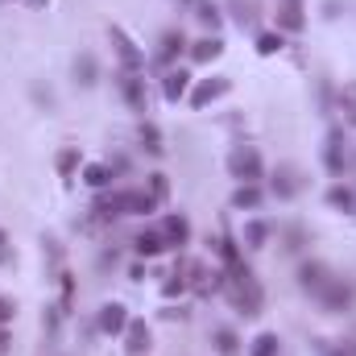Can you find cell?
<instances>
[{
    "mask_svg": "<svg viewBox=\"0 0 356 356\" xmlns=\"http://www.w3.org/2000/svg\"><path fill=\"white\" fill-rule=\"evenodd\" d=\"M75 166H79V145H63L58 158H54V170H58L63 178H71L75 175Z\"/></svg>",
    "mask_w": 356,
    "mask_h": 356,
    "instance_id": "obj_24",
    "label": "cell"
},
{
    "mask_svg": "<svg viewBox=\"0 0 356 356\" xmlns=\"http://www.w3.org/2000/svg\"><path fill=\"white\" fill-rule=\"evenodd\" d=\"M116 88H120V95L129 99V108L145 112V79H141V71L120 67V71H116Z\"/></svg>",
    "mask_w": 356,
    "mask_h": 356,
    "instance_id": "obj_3",
    "label": "cell"
},
{
    "mask_svg": "<svg viewBox=\"0 0 356 356\" xmlns=\"http://www.w3.org/2000/svg\"><path fill=\"white\" fill-rule=\"evenodd\" d=\"M228 8H232V21L241 29H253L257 33V25H261V4L257 0H228Z\"/></svg>",
    "mask_w": 356,
    "mask_h": 356,
    "instance_id": "obj_11",
    "label": "cell"
},
{
    "mask_svg": "<svg viewBox=\"0 0 356 356\" xmlns=\"http://www.w3.org/2000/svg\"><path fill=\"white\" fill-rule=\"evenodd\" d=\"M112 46H116V54H120V67H129V71H141V63H145V54L133 46V38L124 33V29H116L112 25Z\"/></svg>",
    "mask_w": 356,
    "mask_h": 356,
    "instance_id": "obj_9",
    "label": "cell"
},
{
    "mask_svg": "<svg viewBox=\"0 0 356 356\" xmlns=\"http://www.w3.org/2000/svg\"><path fill=\"white\" fill-rule=\"evenodd\" d=\"M216 253H220L224 269H241V266H245V261H241V245H236V241H228V236H220V241H216Z\"/></svg>",
    "mask_w": 356,
    "mask_h": 356,
    "instance_id": "obj_23",
    "label": "cell"
},
{
    "mask_svg": "<svg viewBox=\"0 0 356 356\" xmlns=\"http://www.w3.org/2000/svg\"><path fill=\"white\" fill-rule=\"evenodd\" d=\"M13 311H17V307H13L8 298H0V323H8V319H13Z\"/></svg>",
    "mask_w": 356,
    "mask_h": 356,
    "instance_id": "obj_35",
    "label": "cell"
},
{
    "mask_svg": "<svg viewBox=\"0 0 356 356\" xmlns=\"http://www.w3.org/2000/svg\"><path fill=\"white\" fill-rule=\"evenodd\" d=\"M166 195H170V178H166V175H149V199H154V203H162Z\"/></svg>",
    "mask_w": 356,
    "mask_h": 356,
    "instance_id": "obj_30",
    "label": "cell"
},
{
    "mask_svg": "<svg viewBox=\"0 0 356 356\" xmlns=\"http://www.w3.org/2000/svg\"><path fill=\"white\" fill-rule=\"evenodd\" d=\"M269 191H273L277 199H294V195L302 191V170L290 166V162H277V170L269 178Z\"/></svg>",
    "mask_w": 356,
    "mask_h": 356,
    "instance_id": "obj_2",
    "label": "cell"
},
{
    "mask_svg": "<svg viewBox=\"0 0 356 356\" xmlns=\"http://www.w3.org/2000/svg\"><path fill=\"white\" fill-rule=\"evenodd\" d=\"M158 232H162V241H166L170 249H182V245L191 241V224H186V216H166Z\"/></svg>",
    "mask_w": 356,
    "mask_h": 356,
    "instance_id": "obj_13",
    "label": "cell"
},
{
    "mask_svg": "<svg viewBox=\"0 0 356 356\" xmlns=\"http://www.w3.org/2000/svg\"><path fill=\"white\" fill-rule=\"evenodd\" d=\"M327 203H332L336 211H348V216H356V191H353V186H344V182H336V186L327 191Z\"/></svg>",
    "mask_w": 356,
    "mask_h": 356,
    "instance_id": "obj_18",
    "label": "cell"
},
{
    "mask_svg": "<svg viewBox=\"0 0 356 356\" xmlns=\"http://www.w3.org/2000/svg\"><path fill=\"white\" fill-rule=\"evenodd\" d=\"M83 182L95 186V191H104V186L112 182V166H108V162H91L88 170H83Z\"/></svg>",
    "mask_w": 356,
    "mask_h": 356,
    "instance_id": "obj_26",
    "label": "cell"
},
{
    "mask_svg": "<svg viewBox=\"0 0 356 356\" xmlns=\"http://www.w3.org/2000/svg\"><path fill=\"white\" fill-rule=\"evenodd\" d=\"M211 340H216V353H220V356H236V353H241V336H236L232 327H216V332H211Z\"/></svg>",
    "mask_w": 356,
    "mask_h": 356,
    "instance_id": "obj_22",
    "label": "cell"
},
{
    "mask_svg": "<svg viewBox=\"0 0 356 356\" xmlns=\"http://www.w3.org/2000/svg\"><path fill=\"white\" fill-rule=\"evenodd\" d=\"M224 54V42L220 38H199L195 46H191V58L195 63H211V58H220Z\"/></svg>",
    "mask_w": 356,
    "mask_h": 356,
    "instance_id": "obj_19",
    "label": "cell"
},
{
    "mask_svg": "<svg viewBox=\"0 0 356 356\" xmlns=\"http://www.w3.org/2000/svg\"><path fill=\"white\" fill-rule=\"evenodd\" d=\"M286 46L282 29H257V54H277Z\"/></svg>",
    "mask_w": 356,
    "mask_h": 356,
    "instance_id": "obj_27",
    "label": "cell"
},
{
    "mask_svg": "<svg viewBox=\"0 0 356 356\" xmlns=\"http://www.w3.org/2000/svg\"><path fill=\"white\" fill-rule=\"evenodd\" d=\"M182 50H186V38H182V29H166V33H162V42H158V63H166V67H170Z\"/></svg>",
    "mask_w": 356,
    "mask_h": 356,
    "instance_id": "obj_14",
    "label": "cell"
},
{
    "mask_svg": "<svg viewBox=\"0 0 356 356\" xmlns=\"http://www.w3.org/2000/svg\"><path fill=\"white\" fill-rule=\"evenodd\" d=\"M249 356H277V336H273V332H261V336L253 340Z\"/></svg>",
    "mask_w": 356,
    "mask_h": 356,
    "instance_id": "obj_29",
    "label": "cell"
},
{
    "mask_svg": "<svg viewBox=\"0 0 356 356\" xmlns=\"http://www.w3.org/2000/svg\"><path fill=\"white\" fill-rule=\"evenodd\" d=\"M75 83L79 88H95L99 83V63H95V54H75Z\"/></svg>",
    "mask_w": 356,
    "mask_h": 356,
    "instance_id": "obj_15",
    "label": "cell"
},
{
    "mask_svg": "<svg viewBox=\"0 0 356 356\" xmlns=\"http://www.w3.org/2000/svg\"><path fill=\"white\" fill-rule=\"evenodd\" d=\"M232 207H236V211H257V207H261V191H257V182H241L236 195H232Z\"/></svg>",
    "mask_w": 356,
    "mask_h": 356,
    "instance_id": "obj_17",
    "label": "cell"
},
{
    "mask_svg": "<svg viewBox=\"0 0 356 356\" xmlns=\"http://www.w3.org/2000/svg\"><path fill=\"white\" fill-rule=\"evenodd\" d=\"M302 25H307V17H302V0H277V29L298 33Z\"/></svg>",
    "mask_w": 356,
    "mask_h": 356,
    "instance_id": "obj_12",
    "label": "cell"
},
{
    "mask_svg": "<svg viewBox=\"0 0 356 356\" xmlns=\"http://www.w3.org/2000/svg\"><path fill=\"white\" fill-rule=\"evenodd\" d=\"M340 112H344L348 124H356V83H344L340 88Z\"/></svg>",
    "mask_w": 356,
    "mask_h": 356,
    "instance_id": "obj_28",
    "label": "cell"
},
{
    "mask_svg": "<svg viewBox=\"0 0 356 356\" xmlns=\"http://www.w3.org/2000/svg\"><path fill=\"white\" fill-rule=\"evenodd\" d=\"M228 88H232L228 75H211V79L195 83V91H191V108H207V104H216L220 95H228Z\"/></svg>",
    "mask_w": 356,
    "mask_h": 356,
    "instance_id": "obj_5",
    "label": "cell"
},
{
    "mask_svg": "<svg viewBox=\"0 0 356 356\" xmlns=\"http://www.w3.org/2000/svg\"><path fill=\"white\" fill-rule=\"evenodd\" d=\"M8 340H13V336H8V327H4V323H0V356L8 353Z\"/></svg>",
    "mask_w": 356,
    "mask_h": 356,
    "instance_id": "obj_36",
    "label": "cell"
},
{
    "mask_svg": "<svg viewBox=\"0 0 356 356\" xmlns=\"http://www.w3.org/2000/svg\"><path fill=\"white\" fill-rule=\"evenodd\" d=\"M266 241H269V224L249 220V224H245V249H266Z\"/></svg>",
    "mask_w": 356,
    "mask_h": 356,
    "instance_id": "obj_25",
    "label": "cell"
},
{
    "mask_svg": "<svg viewBox=\"0 0 356 356\" xmlns=\"http://www.w3.org/2000/svg\"><path fill=\"white\" fill-rule=\"evenodd\" d=\"M327 282H332V269L319 266V261H307V266L298 269V286H302L307 294H315V298L327 290Z\"/></svg>",
    "mask_w": 356,
    "mask_h": 356,
    "instance_id": "obj_8",
    "label": "cell"
},
{
    "mask_svg": "<svg viewBox=\"0 0 356 356\" xmlns=\"http://www.w3.org/2000/svg\"><path fill=\"white\" fill-rule=\"evenodd\" d=\"M137 141H141V149H145V154H154V158H162V154H166V145H162V133H158V124H149V120H141V129H137Z\"/></svg>",
    "mask_w": 356,
    "mask_h": 356,
    "instance_id": "obj_16",
    "label": "cell"
},
{
    "mask_svg": "<svg viewBox=\"0 0 356 356\" xmlns=\"http://www.w3.org/2000/svg\"><path fill=\"white\" fill-rule=\"evenodd\" d=\"M302 245H307V232H302V228H286V249H290V253H298Z\"/></svg>",
    "mask_w": 356,
    "mask_h": 356,
    "instance_id": "obj_32",
    "label": "cell"
},
{
    "mask_svg": "<svg viewBox=\"0 0 356 356\" xmlns=\"http://www.w3.org/2000/svg\"><path fill=\"white\" fill-rule=\"evenodd\" d=\"M182 290H186V277H182V273H175V277L162 286V294H166V298H175V294H182Z\"/></svg>",
    "mask_w": 356,
    "mask_h": 356,
    "instance_id": "obj_34",
    "label": "cell"
},
{
    "mask_svg": "<svg viewBox=\"0 0 356 356\" xmlns=\"http://www.w3.org/2000/svg\"><path fill=\"white\" fill-rule=\"evenodd\" d=\"M195 17H199V21H203V25H211V29H216V25H220V8H216V4H211V0H203V4H199V8H195Z\"/></svg>",
    "mask_w": 356,
    "mask_h": 356,
    "instance_id": "obj_31",
    "label": "cell"
},
{
    "mask_svg": "<svg viewBox=\"0 0 356 356\" xmlns=\"http://www.w3.org/2000/svg\"><path fill=\"white\" fill-rule=\"evenodd\" d=\"M149 327H145V319H129V327H124V353L129 356H145L149 353Z\"/></svg>",
    "mask_w": 356,
    "mask_h": 356,
    "instance_id": "obj_10",
    "label": "cell"
},
{
    "mask_svg": "<svg viewBox=\"0 0 356 356\" xmlns=\"http://www.w3.org/2000/svg\"><path fill=\"white\" fill-rule=\"evenodd\" d=\"M133 249H137L141 257H158V253H162V249H170V245L162 241V232H137Z\"/></svg>",
    "mask_w": 356,
    "mask_h": 356,
    "instance_id": "obj_20",
    "label": "cell"
},
{
    "mask_svg": "<svg viewBox=\"0 0 356 356\" xmlns=\"http://www.w3.org/2000/svg\"><path fill=\"white\" fill-rule=\"evenodd\" d=\"M228 170H232V178H241V182H257V178H261V158H257V149H253V145H236V149L228 154Z\"/></svg>",
    "mask_w": 356,
    "mask_h": 356,
    "instance_id": "obj_1",
    "label": "cell"
},
{
    "mask_svg": "<svg viewBox=\"0 0 356 356\" xmlns=\"http://www.w3.org/2000/svg\"><path fill=\"white\" fill-rule=\"evenodd\" d=\"M33 99H38V104H42L46 112L54 108V91H50V88H42V83H33Z\"/></svg>",
    "mask_w": 356,
    "mask_h": 356,
    "instance_id": "obj_33",
    "label": "cell"
},
{
    "mask_svg": "<svg viewBox=\"0 0 356 356\" xmlns=\"http://www.w3.org/2000/svg\"><path fill=\"white\" fill-rule=\"evenodd\" d=\"M323 162H327V170H332V175H344V170H348V137H344L340 129H332Z\"/></svg>",
    "mask_w": 356,
    "mask_h": 356,
    "instance_id": "obj_7",
    "label": "cell"
},
{
    "mask_svg": "<svg viewBox=\"0 0 356 356\" xmlns=\"http://www.w3.org/2000/svg\"><path fill=\"white\" fill-rule=\"evenodd\" d=\"M0 245H4V236H0Z\"/></svg>",
    "mask_w": 356,
    "mask_h": 356,
    "instance_id": "obj_38",
    "label": "cell"
},
{
    "mask_svg": "<svg viewBox=\"0 0 356 356\" xmlns=\"http://www.w3.org/2000/svg\"><path fill=\"white\" fill-rule=\"evenodd\" d=\"M95 323H99L104 336H124V327H129V311H124V302H104Z\"/></svg>",
    "mask_w": 356,
    "mask_h": 356,
    "instance_id": "obj_6",
    "label": "cell"
},
{
    "mask_svg": "<svg viewBox=\"0 0 356 356\" xmlns=\"http://www.w3.org/2000/svg\"><path fill=\"white\" fill-rule=\"evenodd\" d=\"M353 298H356L353 282H344V277H336V273H332V282H327V290L319 294V302H323L327 311H348V307H353Z\"/></svg>",
    "mask_w": 356,
    "mask_h": 356,
    "instance_id": "obj_4",
    "label": "cell"
},
{
    "mask_svg": "<svg viewBox=\"0 0 356 356\" xmlns=\"http://www.w3.org/2000/svg\"><path fill=\"white\" fill-rule=\"evenodd\" d=\"M186 88H191V75H186V71H170V75L162 79V95H166L170 104H175V99H182V95H186Z\"/></svg>",
    "mask_w": 356,
    "mask_h": 356,
    "instance_id": "obj_21",
    "label": "cell"
},
{
    "mask_svg": "<svg viewBox=\"0 0 356 356\" xmlns=\"http://www.w3.org/2000/svg\"><path fill=\"white\" fill-rule=\"evenodd\" d=\"M344 353H348V356H356V336H353V340H344Z\"/></svg>",
    "mask_w": 356,
    "mask_h": 356,
    "instance_id": "obj_37",
    "label": "cell"
}]
</instances>
